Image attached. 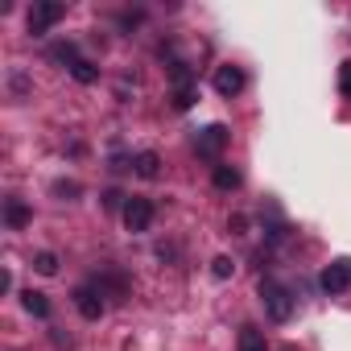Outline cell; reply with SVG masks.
Segmentation results:
<instances>
[{
	"instance_id": "obj_1",
	"label": "cell",
	"mask_w": 351,
	"mask_h": 351,
	"mask_svg": "<svg viewBox=\"0 0 351 351\" xmlns=\"http://www.w3.org/2000/svg\"><path fill=\"white\" fill-rule=\"evenodd\" d=\"M261 302H265V310H269L273 322H289V314H293V293H289L285 285L261 281Z\"/></svg>"
},
{
	"instance_id": "obj_2",
	"label": "cell",
	"mask_w": 351,
	"mask_h": 351,
	"mask_svg": "<svg viewBox=\"0 0 351 351\" xmlns=\"http://www.w3.org/2000/svg\"><path fill=\"white\" fill-rule=\"evenodd\" d=\"M318 285H322V293H343V289L351 285V256H339V261H330V265L322 269Z\"/></svg>"
},
{
	"instance_id": "obj_3",
	"label": "cell",
	"mask_w": 351,
	"mask_h": 351,
	"mask_svg": "<svg viewBox=\"0 0 351 351\" xmlns=\"http://www.w3.org/2000/svg\"><path fill=\"white\" fill-rule=\"evenodd\" d=\"M62 17H66V5H58V0H38V5L29 9V34H46Z\"/></svg>"
},
{
	"instance_id": "obj_4",
	"label": "cell",
	"mask_w": 351,
	"mask_h": 351,
	"mask_svg": "<svg viewBox=\"0 0 351 351\" xmlns=\"http://www.w3.org/2000/svg\"><path fill=\"white\" fill-rule=\"evenodd\" d=\"M195 149H199V157H207V161H219V153L228 149V128H223V124H207V128L199 132Z\"/></svg>"
},
{
	"instance_id": "obj_5",
	"label": "cell",
	"mask_w": 351,
	"mask_h": 351,
	"mask_svg": "<svg viewBox=\"0 0 351 351\" xmlns=\"http://www.w3.org/2000/svg\"><path fill=\"white\" fill-rule=\"evenodd\" d=\"M153 223V203L149 199H128L124 203V228L128 232H149Z\"/></svg>"
},
{
	"instance_id": "obj_6",
	"label": "cell",
	"mask_w": 351,
	"mask_h": 351,
	"mask_svg": "<svg viewBox=\"0 0 351 351\" xmlns=\"http://www.w3.org/2000/svg\"><path fill=\"white\" fill-rule=\"evenodd\" d=\"M75 306H79V314L83 318H104V289H91V285H79L75 289Z\"/></svg>"
},
{
	"instance_id": "obj_7",
	"label": "cell",
	"mask_w": 351,
	"mask_h": 351,
	"mask_svg": "<svg viewBox=\"0 0 351 351\" xmlns=\"http://www.w3.org/2000/svg\"><path fill=\"white\" fill-rule=\"evenodd\" d=\"M215 91L228 95V99L240 95V91H244V71H240V66H219V71H215Z\"/></svg>"
},
{
	"instance_id": "obj_8",
	"label": "cell",
	"mask_w": 351,
	"mask_h": 351,
	"mask_svg": "<svg viewBox=\"0 0 351 351\" xmlns=\"http://www.w3.org/2000/svg\"><path fill=\"white\" fill-rule=\"evenodd\" d=\"M132 169L141 173V178H157V173H161V157H157L153 149H145V153L132 157Z\"/></svg>"
},
{
	"instance_id": "obj_9",
	"label": "cell",
	"mask_w": 351,
	"mask_h": 351,
	"mask_svg": "<svg viewBox=\"0 0 351 351\" xmlns=\"http://www.w3.org/2000/svg\"><path fill=\"white\" fill-rule=\"evenodd\" d=\"M5 223H9V228H25V223H29V207H25L21 199H9V203H5Z\"/></svg>"
},
{
	"instance_id": "obj_10",
	"label": "cell",
	"mask_w": 351,
	"mask_h": 351,
	"mask_svg": "<svg viewBox=\"0 0 351 351\" xmlns=\"http://www.w3.org/2000/svg\"><path fill=\"white\" fill-rule=\"evenodd\" d=\"M21 302H25V310H29L34 318H50V298H46V293H34V289H29V293H21Z\"/></svg>"
},
{
	"instance_id": "obj_11",
	"label": "cell",
	"mask_w": 351,
	"mask_h": 351,
	"mask_svg": "<svg viewBox=\"0 0 351 351\" xmlns=\"http://www.w3.org/2000/svg\"><path fill=\"white\" fill-rule=\"evenodd\" d=\"M215 186L219 191H236L240 186V169L236 165H215Z\"/></svg>"
},
{
	"instance_id": "obj_12",
	"label": "cell",
	"mask_w": 351,
	"mask_h": 351,
	"mask_svg": "<svg viewBox=\"0 0 351 351\" xmlns=\"http://www.w3.org/2000/svg\"><path fill=\"white\" fill-rule=\"evenodd\" d=\"M240 351H265V335L256 326H244L240 330Z\"/></svg>"
},
{
	"instance_id": "obj_13",
	"label": "cell",
	"mask_w": 351,
	"mask_h": 351,
	"mask_svg": "<svg viewBox=\"0 0 351 351\" xmlns=\"http://www.w3.org/2000/svg\"><path fill=\"white\" fill-rule=\"evenodd\" d=\"M50 54H54L58 62H66V66H75V62H83V58H79V50H75V42H58V46H54Z\"/></svg>"
},
{
	"instance_id": "obj_14",
	"label": "cell",
	"mask_w": 351,
	"mask_h": 351,
	"mask_svg": "<svg viewBox=\"0 0 351 351\" xmlns=\"http://www.w3.org/2000/svg\"><path fill=\"white\" fill-rule=\"evenodd\" d=\"M71 75H75L79 83H95V79H99V66L83 58V62H75V66H71Z\"/></svg>"
},
{
	"instance_id": "obj_15",
	"label": "cell",
	"mask_w": 351,
	"mask_h": 351,
	"mask_svg": "<svg viewBox=\"0 0 351 351\" xmlns=\"http://www.w3.org/2000/svg\"><path fill=\"white\" fill-rule=\"evenodd\" d=\"M34 269H38L42 277H54V273H58V256H54V252H38V256H34Z\"/></svg>"
},
{
	"instance_id": "obj_16",
	"label": "cell",
	"mask_w": 351,
	"mask_h": 351,
	"mask_svg": "<svg viewBox=\"0 0 351 351\" xmlns=\"http://www.w3.org/2000/svg\"><path fill=\"white\" fill-rule=\"evenodd\" d=\"M195 99H199V91H195L191 83H186V87H173V108H178V112H186Z\"/></svg>"
},
{
	"instance_id": "obj_17",
	"label": "cell",
	"mask_w": 351,
	"mask_h": 351,
	"mask_svg": "<svg viewBox=\"0 0 351 351\" xmlns=\"http://www.w3.org/2000/svg\"><path fill=\"white\" fill-rule=\"evenodd\" d=\"M211 273H215L219 281H228V277L236 273V265H232V256H215V261H211Z\"/></svg>"
},
{
	"instance_id": "obj_18",
	"label": "cell",
	"mask_w": 351,
	"mask_h": 351,
	"mask_svg": "<svg viewBox=\"0 0 351 351\" xmlns=\"http://www.w3.org/2000/svg\"><path fill=\"white\" fill-rule=\"evenodd\" d=\"M54 195L58 199H75L79 195V182H54Z\"/></svg>"
},
{
	"instance_id": "obj_19",
	"label": "cell",
	"mask_w": 351,
	"mask_h": 351,
	"mask_svg": "<svg viewBox=\"0 0 351 351\" xmlns=\"http://www.w3.org/2000/svg\"><path fill=\"white\" fill-rule=\"evenodd\" d=\"M339 87H343V91L351 95V58H347V62L339 66Z\"/></svg>"
},
{
	"instance_id": "obj_20",
	"label": "cell",
	"mask_w": 351,
	"mask_h": 351,
	"mask_svg": "<svg viewBox=\"0 0 351 351\" xmlns=\"http://www.w3.org/2000/svg\"><path fill=\"white\" fill-rule=\"evenodd\" d=\"M120 199H124L120 191H108V195H104V207H108V211H116V207H120Z\"/></svg>"
},
{
	"instance_id": "obj_21",
	"label": "cell",
	"mask_w": 351,
	"mask_h": 351,
	"mask_svg": "<svg viewBox=\"0 0 351 351\" xmlns=\"http://www.w3.org/2000/svg\"><path fill=\"white\" fill-rule=\"evenodd\" d=\"M281 351H293V347H281Z\"/></svg>"
}]
</instances>
